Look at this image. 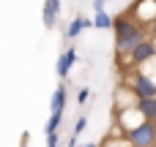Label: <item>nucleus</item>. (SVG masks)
<instances>
[{
    "label": "nucleus",
    "mask_w": 156,
    "mask_h": 147,
    "mask_svg": "<svg viewBox=\"0 0 156 147\" xmlns=\"http://www.w3.org/2000/svg\"><path fill=\"white\" fill-rule=\"evenodd\" d=\"M123 85L137 95V101L140 98H156V85L140 71V68H132V71H126V79H123Z\"/></svg>",
    "instance_id": "2"
},
{
    "label": "nucleus",
    "mask_w": 156,
    "mask_h": 147,
    "mask_svg": "<svg viewBox=\"0 0 156 147\" xmlns=\"http://www.w3.org/2000/svg\"><path fill=\"white\" fill-rule=\"evenodd\" d=\"M96 11H104V0H93V14Z\"/></svg>",
    "instance_id": "20"
},
{
    "label": "nucleus",
    "mask_w": 156,
    "mask_h": 147,
    "mask_svg": "<svg viewBox=\"0 0 156 147\" xmlns=\"http://www.w3.org/2000/svg\"><path fill=\"white\" fill-rule=\"evenodd\" d=\"M58 16H60V0H44V11H41V19H44V27L52 30L58 25Z\"/></svg>",
    "instance_id": "7"
},
{
    "label": "nucleus",
    "mask_w": 156,
    "mask_h": 147,
    "mask_svg": "<svg viewBox=\"0 0 156 147\" xmlns=\"http://www.w3.org/2000/svg\"><path fill=\"white\" fill-rule=\"evenodd\" d=\"M115 115H118V123L123 125V136H126L132 128H137V125L143 123V117H140V112H137L134 106H132V109H121V112H115Z\"/></svg>",
    "instance_id": "6"
},
{
    "label": "nucleus",
    "mask_w": 156,
    "mask_h": 147,
    "mask_svg": "<svg viewBox=\"0 0 156 147\" xmlns=\"http://www.w3.org/2000/svg\"><path fill=\"white\" fill-rule=\"evenodd\" d=\"M88 27H93V22L90 19H85V16H74V22L69 25V30H66V38L69 41H74L82 30H88Z\"/></svg>",
    "instance_id": "9"
},
{
    "label": "nucleus",
    "mask_w": 156,
    "mask_h": 147,
    "mask_svg": "<svg viewBox=\"0 0 156 147\" xmlns=\"http://www.w3.org/2000/svg\"><path fill=\"white\" fill-rule=\"evenodd\" d=\"M69 71H71V65H69V60L60 55V57H58V76H60V79H66V76H69Z\"/></svg>",
    "instance_id": "13"
},
{
    "label": "nucleus",
    "mask_w": 156,
    "mask_h": 147,
    "mask_svg": "<svg viewBox=\"0 0 156 147\" xmlns=\"http://www.w3.org/2000/svg\"><path fill=\"white\" fill-rule=\"evenodd\" d=\"M126 142L132 147H156V123L143 120L137 128H132L126 134Z\"/></svg>",
    "instance_id": "4"
},
{
    "label": "nucleus",
    "mask_w": 156,
    "mask_h": 147,
    "mask_svg": "<svg viewBox=\"0 0 156 147\" xmlns=\"http://www.w3.org/2000/svg\"><path fill=\"white\" fill-rule=\"evenodd\" d=\"M85 147H99V145H85Z\"/></svg>",
    "instance_id": "21"
},
{
    "label": "nucleus",
    "mask_w": 156,
    "mask_h": 147,
    "mask_svg": "<svg viewBox=\"0 0 156 147\" xmlns=\"http://www.w3.org/2000/svg\"><path fill=\"white\" fill-rule=\"evenodd\" d=\"M85 125H88V117H77V125H74V134H71V139H80V134L85 131Z\"/></svg>",
    "instance_id": "15"
},
{
    "label": "nucleus",
    "mask_w": 156,
    "mask_h": 147,
    "mask_svg": "<svg viewBox=\"0 0 156 147\" xmlns=\"http://www.w3.org/2000/svg\"><path fill=\"white\" fill-rule=\"evenodd\" d=\"M63 57L69 60V65H74V63H77V49H74V46H71V49H66V52H63Z\"/></svg>",
    "instance_id": "17"
},
{
    "label": "nucleus",
    "mask_w": 156,
    "mask_h": 147,
    "mask_svg": "<svg viewBox=\"0 0 156 147\" xmlns=\"http://www.w3.org/2000/svg\"><path fill=\"white\" fill-rule=\"evenodd\" d=\"M66 95H69L66 85H58V87H55V95H52V115H63V109H66Z\"/></svg>",
    "instance_id": "10"
},
{
    "label": "nucleus",
    "mask_w": 156,
    "mask_h": 147,
    "mask_svg": "<svg viewBox=\"0 0 156 147\" xmlns=\"http://www.w3.org/2000/svg\"><path fill=\"white\" fill-rule=\"evenodd\" d=\"M154 41L151 38H145V41H140L132 52H129V63L134 65V68H140V65H145L148 60H154Z\"/></svg>",
    "instance_id": "5"
},
{
    "label": "nucleus",
    "mask_w": 156,
    "mask_h": 147,
    "mask_svg": "<svg viewBox=\"0 0 156 147\" xmlns=\"http://www.w3.org/2000/svg\"><path fill=\"white\" fill-rule=\"evenodd\" d=\"M88 101H90V90H88V87H82V90L77 93V104H80V106H85Z\"/></svg>",
    "instance_id": "16"
},
{
    "label": "nucleus",
    "mask_w": 156,
    "mask_h": 147,
    "mask_svg": "<svg viewBox=\"0 0 156 147\" xmlns=\"http://www.w3.org/2000/svg\"><path fill=\"white\" fill-rule=\"evenodd\" d=\"M134 109L140 112V117H143V120L156 123V98H140V101L134 104Z\"/></svg>",
    "instance_id": "8"
},
{
    "label": "nucleus",
    "mask_w": 156,
    "mask_h": 147,
    "mask_svg": "<svg viewBox=\"0 0 156 147\" xmlns=\"http://www.w3.org/2000/svg\"><path fill=\"white\" fill-rule=\"evenodd\" d=\"M148 38H151V41H154V44H156V22H154V25H151V27H148Z\"/></svg>",
    "instance_id": "19"
},
{
    "label": "nucleus",
    "mask_w": 156,
    "mask_h": 147,
    "mask_svg": "<svg viewBox=\"0 0 156 147\" xmlns=\"http://www.w3.org/2000/svg\"><path fill=\"white\" fill-rule=\"evenodd\" d=\"M60 120H63V115H49V120H47V125H44V134H58Z\"/></svg>",
    "instance_id": "12"
},
{
    "label": "nucleus",
    "mask_w": 156,
    "mask_h": 147,
    "mask_svg": "<svg viewBox=\"0 0 156 147\" xmlns=\"http://www.w3.org/2000/svg\"><path fill=\"white\" fill-rule=\"evenodd\" d=\"M126 14H129L140 27H145V30H148V27L156 22V0H134V3H132V8H129Z\"/></svg>",
    "instance_id": "3"
},
{
    "label": "nucleus",
    "mask_w": 156,
    "mask_h": 147,
    "mask_svg": "<svg viewBox=\"0 0 156 147\" xmlns=\"http://www.w3.org/2000/svg\"><path fill=\"white\" fill-rule=\"evenodd\" d=\"M58 142H60L58 134H47V147H58Z\"/></svg>",
    "instance_id": "18"
},
{
    "label": "nucleus",
    "mask_w": 156,
    "mask_h": 147,
    "mask_svg": "<svg viewBox=\"0 0 156 147\" xmlns=\"http://www.w3.org/2000/svg\"><path fill=\"white\" fill-rule=\"evenodd\" d=\"M112 30H115V49H118L121 55H129L140 41L148 38V30L140 27L129 14L115 16V19H112Z\"/></svg>",
    "instance_id": "1"
},
{
    "label": "nucleus",
    "mask_w": 156,
    "mask_h": 147,
    "mask_svg": "<svg viewBox=\"0 0 156 147\" xmlns=\"http://www.w3.org/2000/svg\"><path fill=\"white\" fill-rule=\"evenodd\" d=\"M93 27L96 30H112V16L107 11H96L93 14Z\"/></svg>",
    "instance_id": "11"
},
{
    "label": "nucleus",
    "mask_w": 156,
    "mask_h": 147,
    "mask_svg": "<svg viewBox=\"0 0 156 147\" xmlns=\"http://www.w3.org/2000/svg\"><path fill=\"white\" fill-rule=\"evenodd\" d=\"M99 147H132V145H129V142H126V136H123V139H104Z\"/></svg>",
    "instance_id": "14"
}]
</instances>
